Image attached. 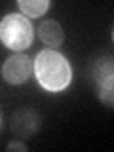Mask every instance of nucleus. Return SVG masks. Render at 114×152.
<instances>
[{
  "label": "nucleus",
  "mask_w": 114,
  "mask_h": 152,
  "mask_svg": "<svg viewBox=\"0 0 114 152\" xmlns=\"http://www.w3.org/2000/svg\"><path fill=\"white\" fill-rule=\"evenodd\" d=\"M32 72L38 84L50 93H59L69 88L72 80V69L63 53L55 50H44L32 61Z\"/></svg>",
  "instance_id": "f257e3e1"
},
{
  "label": "nucleus",
  "mask_w": 114,
  "mask_h": 152,
  "mask_svg": "<svg viewBox=\"0 0 114 152\" xmlns=\"http://www.w3.org/2000/svg\"><path fill=\"white\" fill-rule=\"evenodd\" d=\"M34 40V28L31 19L23 13H6L0 19V42L13 51H23L31 48Z\"/></svg>",
  "instance_id": "f03ea898"
},
{
  "label": "nucleus",
  "mask_w": 114,
  "mask_h": 152,
  "mask_svg": "<svg viewBox=\"0 0 114 152\" xmlns=\"http://www.w3.org/2000/svg\"><path fill=\"white\" fill-rule=\"evenodd\" d=\"M93 82L97 88L99 99L112 107V82H114V70H112V57H103L93 66Z\"/></svg>",
  "instance_id": "7ed1b4c3"
},
{
  "label": "nucleus",
  "mask_w": 114,
  "mask_h": 152,
  "mask_svg": "<svg viewBox=\"0 0 114 152\" xmlns=\"http://www.w3.org/2000/svg\"><path fill=\"white\" fill-rule=\"evenodd\" d=\"M31 72H32V61L25 53H15V55L8 57L2 65L4 80L8 84H13V86L25 84L31 78Z\"/></svg>",
  "instance_id": "20e7f679"
},
{
  "label": "nucleus",
  "mask_w": 114,
  "mask_h": 152,
  "mask_svg": "<svg viewBox=\"0 0 114 152\" xmlns=\"http://www.w3.org/2000/svg\"><path fill=\"white\" fill-rule=\"evenodd\" d=\"M38 126H40V116L34 108H19L12 118V131L23 139L34 135Z\"/></svg>",
  "instance_id": "39448f33"
},
{
  "label": "nucleus",
  "mask_w": 114,
  "mask_h": 152,
  "mask_svg": "<svg viewBox=\"0 0 114 152\" xmlns=\"http://www.w3.org/2000/svg\"><path fill=\"white\" fill-rule=\"evenodd\" d=\"M38 36L50 48H59L65 42V31L55 19H46L38 27Z\"/></svg>",
  "instance_id": "423d86ee"
},
{
  "label": "nucleus",
  "mask_w": 114,
  "mask_h": 152,
  "mask_svg": "<svg viewBox=\"0 0 114 152\" xmlns=\"http://www.w3.org/2000/svg\"><path fill=\"white\" fill-rule=\"evenodd\" d=\"M17 8L21 10V13L27 19L28 17H40L51 8V2L50 0H19Z\"/></svg>",
  "instance_id": "0eeeda50"
},
{
  "label": "nucleus",
  "mask_w": 114,
  "mask_h": 152,
  "mask_svg": "<svg viewBox=\"0 0 114 152\" xmlns=\"http://www.w3.org/2000/svg\"><path fill=\"white\" fill-rule=\"evenodd\" d=\"M8 150H21V152H25L27 146L23 145V142H19V141H12V142L8 145Z\"/></svg>",
  "instance_id": "6e6552de"
},
{
  "label": "nucleus",
  "mask_w": 114,
  "mask_h": 152,
  "mask_svg": "<svg viewBox=\"0 0 114 152\" xmlns=\"http://www.w3.org/2000/svg\"><path fill=\"white\" fill-rule=\"evenodd\" d=\"M0 124H2V116H0Z\"/></svg>",
  "instance_id": "1a4fd4ad"
}]
</instances>
